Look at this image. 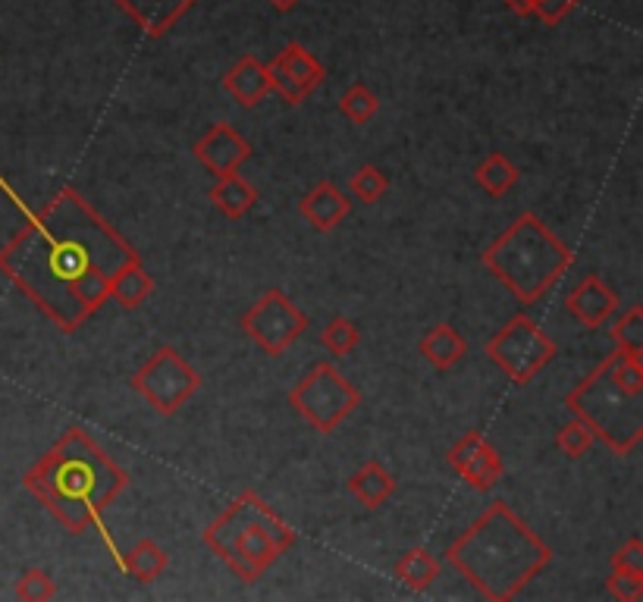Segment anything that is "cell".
Returning a JSON list of instances; mask_svg holds the SVG:
<instances>
[{
    "label": "cell",
    "mask_w": 643,
    "mask_h": 602,
    "mask_svg": "<svg viewBox=\"0 0 643 602\" xmlns=\"http://www.w3.org/2000/svg\"><path fill=\"white\" fill-rule=\"evenodd\" d=\"M612 571H631V574H643V540L641 537H631L628 543H622L615 552H612Z\"/></svg>",
    "instance_id": "1f68e13d"
},
{
    "label": "cell",
    "mask_w": 643,
    "mask_h": 602,
    "mask_svg": "<svg viewBox=\"0 0 643 602\" xmlns=\"http://www.w3.org/2000/svg\"><path fill=\"white\" fill-rule=\"evenodd\" d=\"M377 110H380V98L364 83H352L339 98V113L352 125L371 123L377 117Z\"/></svg>",
    "instance_id": "d4e9b609"
},
{
    "label": "cell",
    "mask_w": 643,
    "mask_h": 602,
    "mask_svg": "<svg viewBox=\"0 0 643 602\" xmlns=\"http://www.w3.org/2000/svg\"><path fill=\"white\" fill-rule=\"evenodd\" d=\"M480 261L521 305H537L575 264V251L534 210H527L502 229Z\"/></svg>",
    "instance_id": "8992f818"
},
{
    "label": "cell",
    "mask_w": 643,
    "mask_h": 602,
    "mask_svg": "<svg viewBox=\"0 0 643 602\" xmlns=\"http://www.w3.org/2000/svg\"><path fill=\"white\" fill-rule=\"evenodd\" d=\"M578 3H581V0H537L534 17H540L543 25H559L562 20H568V17L575 13Z\"/></svg>",
    "instance_id": "d6a6232c"
},
{
    "label": "cell",
    "mask_w": 643,
    "mask_h": 602,
    "mask_svg": "<svg viewBox=\"0 0 643 602\" xmlns=\"http://www.w3.org/2000/svg\"><path fill=\"white\" fill-rule=\"evenodd\" d=\"M3 195L25 217L0 249V273L61 332H79L110 302V283L135 254L73 186L29 208L0 176Z\"/></svg>",
    "instance_id": "6da1fadb"
},
{
    "label": "cell",
    "mask_w": 643,
    "mask_h": 602,
    "mask_svg": "<svg viewBox=\"0 0 643 602\" xmlns=\"http://www.w3.org/2000/svg\"><path fill=\"white\" fill-rule=\"evenodd\" d=\"M612 342L619 352L628 354H643V308L641 305H631L628 311L619 314V320L612 324Z\"/></svg>",
    "instance_id": "484cf974"
},
{
    "label": "cell",
    "mask_w": 643,
    "mask_h": 602,
    "mask_svg": "<svg viewBox=\"0 0 643 602\" xmlns=\"http://www.w3.org/2000/svg\"><path fill=\"white\" fill-rule=\"evenodd\" d=\"M208 201L220 210L229 220L246 217L254 205H258V188L251 186L249 179H242L239 173H227L217 179V186L208 191Z\"/></svg>",
    "instance_id": "44dd1931"
},
{
    "label": "cell",
    "mask_w": 643,
    "mask_h": 602,
    "mask_svg": "<svg viewBox=\"0 0 643 602\" xmlns=\"http://www.w3.org/2000/svg\"><path fill=\"white\" fill-rule=\"evenodd\" d=\"M505 7H509V13H515V17H534L537 0H505Z\"/></svg>",
    "instance_id": "836d02e7"
},
{
    "label": "cell",
    "mask_w": 643,
    "mask_h": 602,
    "mask_svg": "<svg viewBox=\"0 0 643 602\" xmlns=\"http://www.w3.org/2000/svg\"><path fill=\"white\" fill-rule=\"evenodd\" d=\"M553 559V546L540 540L527 521L519 518L502 499L487 505L475 524L446 549V561L490 602L515 600Z\"/></svg>",
    "instance_id": "3957f363"
},
{
    "label": "cell",
    "mask_w": 643,
    "mask_h": 602,
    "mask_svg": "<svg viewBox=\"0 0 643 602\" xmlns=\"http://www.w3.org/2000/svg\"><path fill=\"white\" fill-rule=\"evenodd\" d=\"M320 342L327 346V352L333 354H352L361 342V330L355 327L349 317H333L330 324L320 332Z\"/></svg>",
    "instance_id": "f1b7e54d"
},
{
    "label": "cell",
    "mask_w": 643,
    "mask_h": 602,
    "mask_svg": "<svg viewBox=\"0 0 643 602\" xmlns=\"http://www.w3.org/2000/svg\"><path fill=\"white\" fill-rule=\"evenodd\" d=\"M224 88L232 101H239L242 107H258L270 91V66L264 61H258L254 54H242L239 61L224 73Z\"/></svg>",
    "instance_id": "9a60e30c"
},
{
    "label": "cell",
    "mask_w": 643,
    "mask_h": 602,
    "mask_svg": "<svg viewBox=\"0 0 643 602\" xmlns=\"http://www.w3.org/2000/svg\"><path fill=\"white\" fill-rule=\"evenodd\" d=\"M609 596L619 602H641L643 600V574H631V571H612L606 581Z\"/></svg>",
    "instance_id": "4dcf8cb0"
},
{
    "label": "cell",
    "mask_w": 643,
    "mask_h": 602,
    "mask_svg": "<svg viewBox=\"0 0 643 602\" xmlns=\"http://www.w3.org/2000/svg\"><path fill=\"white\" fill-rule=\"evenodd\" d=\"M521 179V169L502 151H493V154H487L478 166H475V183H478L490 198H502V195H509L512 188L519 186Z\"/></svg>",
    "instance_id": "603a6c76"
},
{
    "label": "cell",
    "mask_w": 643,
    "mask_h": 602,
    "mask_svg": "<svg viewBox=\"0 0 643 602\" xmlns=\"http://www.w3.org/2000/svg\"><path fill=\"white\" fill-rule=\"evenodd\" d=\"M242 330L249 332V339L261 352L280 358L298 336H305L308 317L286 292L268 289L242 314Z\"/></svg>",
    "instance_id": "30bf717a"
},
{
    "label": "cell",
    "mask_w": 643,
    "mask_h": 602,
    "mask_svg": "<svg viewBox=\"0 0 643 602\" xmlns=\"http://www.w3.org/2000/svg\"><path fill=\"white\" fill-rule=\"evenodd\" d=\"M298 214L312 223L317 232H333L349 214H352V198L342 188L324 179L298 201Z\"/></svg>",
    "instance_id": "5bb4252c"
},
{
    "label": "cell",
    "mask_w": 643,
    "mask_h": 602,
    "mask_svg": "<svg viewBox=\"0 0 643 602\" xmlns=\"http://www.w3.org/2000/svg\"><path fill=\"white\" fill-rule=\"evenodd\" d=\"M393 574L402 581L405 590H412V593H424V590H431L439 578V559H436L434 552H427V549H408V552H402L399 561L393 565Z\"/></svg>",
    "instance_id": "7402d4cb"
},
{
    "label": "cell",
    "mask_w": 643,
    "mask_h": 602,
    "mask_svg": "<svg viewBox=\"0 0 643 602\" xmlns=\"http://www.w3.org/2000/svg\"><path fill=\"white\" fill-rule=\"evenodd\" d=\"M556 354H559L556 339L527 314H515L493 339H487V358L515 386H527L556 361Z\"/></svg>",
    "instance_id": "52a82bcc"
},
{
    "label": "cell",
    "mask_w": 643,
    "mask_h": 602,
    "mask_svg": "<svg viewBox=\"0 0 643 602\" xmlns=\"http://www.w3.org/2000/svg\"><path fill=\"white\" fill-rule=\"evenodd\" d=\"M565 311L587 330H600L602 324L619 311V292L612 289L600 273H587L581 283L565 295Z\"/></svg>",
    "instance_id": "4fadbf2b"
},
{
    "label": "cell",
    "mask_w": 643,
    "mask_h": 602,
    "mask_svg": "<svg viewBox=\"0 0 643 602\" xmlns=\"http://www.w3.org/2000/svg\"><path fill=\"white\" fill-rule=\"evenodd\" d=\"M346 490H349V496L358 505L374 512V508H383L395 496V478L380 458H368L352 478L346 480Z\"/></svg>",
    "instance_id": "ac0fdd59"
},
{
    "label": "cell",
    "mask_w": 643,
    "mask_h": 602,
    "mask_svg": "<svg viewBox=\"0 0 643 602\" xmlns=\"http://www.w3.org/2000/svg\"><path fill=\"white\" fill-rule=\"evenodd\" d=\"M593 442H597V437H593V430L584 424V420H568V424H562L559 434H556V449H559L562 456L565 458H584L590 449H593Z\"/></svg>",
    "instance_id": "83f0119b"
},
{
    "label": "cell",
    "mask_w": 643,
    "mask_h": 602,
    "mask_svg": "<svg viewBox=\"0 0 643 602\" xmlns=\"http://www.w3.org/2000/svg\"><path fill=\"white\" fill-rule=\"evenodd\" d=\"M151 292H154V276L145 271L142 254H132L123 267L117 271V276H113V283H110V298H113L120 308H126V311H135V308H142L148 298H151Z\"/></svg>",
    "instance_id": "d6986e66"
},
{
    "label": "cell",
    "mask_w": 643,
    "mask_h": 602,
    "mask_svg": "<svg viewBox=\"0 0 643 602\" xmlns=\"http://www.w3.org/2000/svg\"><path fill=\"white\" fill-rule=\"evenodd\" d=\"M170 556L154 540H139L120 561V571H126L129 578L142 583H154L157 578H164Z\"/></svg>",
    "instance_id": "cb8c5ba5"
},
{
    "label": "cell",
    "mask_w": 643,
    "mask_h": 602,
    "mask_svg": "<svg viewBox=\"0 0 643 602\" xmlns=\"http://www.w3.org/2000/svg\"><path fill=\"white\" fill-rule=\"evenodd\" d=\"M446 458L458 478L478 493H490L505 474V461L499 456V449L480 430H468Z\"/></svg>",
    "instance_id": "8fae6325"
},
{
    "label": "cell",
    "mask_w": 643,
    "mask_h": 602,
    "mask_svg": "<svg viewBox=\"0 0 643 602\" xmlns=\"http://www.w3.org/2000/svg\"><path fill=\"white\" fill-rule=\"evenodd\" d=\"M568 412L584 420L612 456H631L643 442V361L641 354H606L565 398Z\"/></svg>",
    "instance_id": "277c9868"
},
{
    "label": "cell",
    "mask_w": 643,
    "mask_h": 602,
    "mask_svg": "<svg viewBox=\"0 0 643 602\" xmlns=\"http://www.w3.org/2000/svg\"><path fill=\"white\" fill-rule=\"evenodd\" d=\"M268 3L276 10V13H292L302 0H268Z\"/></svg>",
    "instance_id": "e575fe53"
},
{
    "label": "cell",
    "mask_w": 643,
    "mask_h": 602,
    "mask_svg": "<svg viewBox=\"0 0 643 602\" xmlns=\"http://www.w3.org/2000/svg\"><path fill=\"white\" fill-rule=\"evenodd\" d=\"M390 188V176L374 164H364L355 169V176L349 179V191H352L355 201L361 205H377Z\"/></svg>",
    "instance_id": "4316f807"
},
{
    "label": "cell",
    "mask_w": 643,
    "mask_h": 602,
    "mask_svg": "<svg viewBox=\"0 0 643 602\" xmlns=\"http://www.w3.org/2000/svg\"><path fill=\"white\" fill-rule=\"evenodd\" d=\"M17 596L25 602H47L57 596V583L42 568H29V571H22V578L17 581Z\"/></svg>",
    "instance_id": "f546056e"
},
{
    "label": "cell",
    "mask_w": 643,
    "mask_h": 602,
    "mask_svg": "<svg viewBox=\"0 0 643 602\" xmlns=\"http://www.w3.org/2000/svg\"><path fill=\"white\" fill-rule=\"evenodd\" d=\"M290 405L317 434H333L342 420L355 415V408L361 405V393L330 361H320L292 386Z\"/></svg>",
    "instance_id": "ba28073f"
},
{
    "label": "cell",
    "mask_w": 643,
    "mask_h": 602,
    "mask_svg": "<svg viewBox=\"0 0 643 602\" xmlns=\"http://www.w3.org/2000/svg\"><path fill=\"white\" fill-rule=\"evenodd\" d=\"M22 486L42 502L44 508L61 521L69 534L105 530L107 508L123 496L129 474L107 456L83 427H66L63 437L44 452L22 478ZM113 561L120 565L123 556L110 543Z\"/></svg>",
    "instance_id": "7a4b0ae2"
},
{
    "label": "cell",
    "mask_w": 643,
    "mask_h": 602,
    "mask_svg": "<svg viewBox=\"0 0 643 602\" xmlns=\"http://www.w3.org/2000/svg\"><path fill=\"white\" fill-rule=\"evenodd\" d=\"M192 154L198 157V164L208 169L210 176H227V173H239L242 164L254 154L249 139H242L229 123L208 125V132L192 145Z\"/></svg>",
    "instance_id": "7c38bea8"
},
{
    "label": "cell",
    "mask_w": 643,
    "mask_h": 602,
    "mask_svg": "<svg viewBox=\"0 0 643 602\" xmlns=\"http://www.w3.org/2000/svg\"><path fill=\"white\" fill-rule=\"evenodd\" d=\"M201 540L239 581L254 583L295 546V530L258 493L246 490L210 521Z\"/></svg>",
    "instance_id": "5b68a950"
},
{
    "label": "cell",
    "mask_w": 643,
    "mask_h": 602,
    "mask_svg": "<svg viewBox=\"0 0 643 602\" xmlns=\"http://www.w3.org/2000/svg\"><path fill=\"white\" fill-rule=\"evenodd\" d=\"M270 73H276V76H286L305 98L317 91V85L327 79V69H324V63L314 57L312 51L305 47V44L292 42L286 44L273 61L268 63Z\"/></svg>",
    "instance_id": "2e32d148"
},
{
    "label": "cell",
    "mask_w": 643,
    "mask_h": 602,
    "mask_svg": "<svg viewBox=\"0 0 643 602\" xmlns=\"http://www.w3.org/2000/svg\"><path fill=\"white\" fill-rule=\"evenodd\" d=\"M148 39H161L198 0H117Z\"/></svg>",
    "instance_id": "e0dca14e"
},
{
    "label": "cell",
    "mask_w": 643,
    "mask_h": 602,
    "mask_svg": "<svg viewBox=\"0 0 643 602\" xmlns=\"http://www.w3.org/2000/svg\"><path fill=\"white\" fill-rule=\"evenodd\" d=\"M421 354L434 364L436 371H453L458 361L468 354V339L453 324H436L421 336Z\"/></svg>",
    "instance_id": "ffe728a7"
},
{
    "label": "cell",
    "mask_w": 643,
    "mask_h": 602,
    "mask_svg": "<svg viewBox=\"0 0 643 602\" xmlns=\"http://www.w3.org/2000/svg\"><path fill=\"white\" fill-rule=\"evenodd\" d=\"M129 383L157 415L170 417L201 390V374L176 349L166 346L151 354Z\"/></svg>",
    "instance_id": "9c48e42d"
}]
</instances>
